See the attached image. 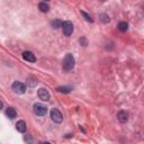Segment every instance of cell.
<instances>
[{"mask_svg":"<svg viewBox=\"0 0 144 144\" xmlns=\"http://www.w3.org/2000/svg\"><path fill=\"white\" fill-rule=\"evenodd\" d=\"M74 58H73V55L70 54V53H68L65 55V58L64 60H63V63H62V66H63V70L64 71H70L72 70L74 68Z\"/></svg>","mask_w":144,"mask_h":144,"instance_id":"cell-1","label":"cell"},{"mask_svg":"<svg viewBox=\"0 0 144 144\" xmlns=\"http://www.w3.org/2000/svg\"><path fill=\"white\" fill-rule=\"evenodd\" d=\"M51 118H52V121H53L54 123L60 124V123H62V121H63V115H62V113L59 109L53 108V109L51 110Z\"/></svg>","mask_w":144,"mask_h":144,"instance_id":"cell-2","label":"cell"},{"mask_svg":"<svg viewBox=\"0 0 144 144\" xmlns=\"http://www.w3.org/2000/svg\"><path fill=\"white\" fill-rule=\"evenodd\" d=\"M11 88H13V90L18 95H23V94H25V91H26V86L19 81H15L13 83V86H11Z\"/></svg>","mask_w":144,"mask_h":144,"instance_id":"cell-3","label":"cell"},{"mask_svg":"<svg viewBox=\"0 0 144 144\" xmlns=\"http://www.w3.org/2000/svg\"><path fill=\"white\" fill-rule=\"evenodd\" d=\"M62 28H63V34L65 36H70V35H72V33H73V24L69 20L63 22L62 23Z\"/></svg>","mask_w":144,"mask_h":144,"instance_id":"cell-4","label":"cell"},{"mask_svg":"<svg viewBox=\"0 0 144 144\" xmlns=\"http://www.w3.org/2000/svg\"><path fill=\"white\" fill-rule=\"evenodd\" d=\"M34 113L37 116H45L47 113V108L42 104H35L34 105Z\"/></svg>","mask_w":144,"mask_h":144,"instance_id":"cell-5","label":"cell"},{"mask_svg":"<svg viewBox=\"0 0 144 144\" xmlns=\"http://www.w3.org/2000/svg\"><path fill=\"white\" fill-rule=\"evenodd\" d=\"M38 97L41 100L43 101H49L50 100V98H51V96H50V92L47 91L46 89H44V88H41V89H38Z\"/></svg>","mask_w":144,"mask_h":144,"instance_id":"cell-6","label":"cell"},{"mask_svg":"<svg viewBox=\"0 0 144 144\" xmlns=\"http://www.w3.org/2000/svg\"><path fill=\"white\" fill-rule=\"evenodd\" d=\"M23 59L25 60V61L32 62V63H34L36 61L35 55L32 53V52H29V51H25V52H24V53H23Z\"/></svg>","mask_w":144,"mask_h":144,"instance_id":"cell-7","label":"cell"},{"mask_svg":"<svg viewBox=\"0 0 144 144\" xmlns=\"http://www.w3.org/2000/svg\"><path fill=\"white\" fill-rule=\"evenodd\" d=\"M117 118L121 123H126L127 121H128V114H127L125 110H121L117 114Z\"/></svg>","mask_w":144,"mask_h":144,"instance_id":"cell-8","label":"cell"},{"mask_svg":"<svg viewBox=\"0 0 144 144\" xmlns=\"http://www.w3.org/2000/svg\"><path fill=\"white\" fill-rule=\"evenodd\" d=\"M16 128H17L18 132H20V133H25L26 132V123L24 121H18L17 124H16Z\"/></svg>","mask_w":144,"mask_h":144,"instance_id":"cell-9","label":"cell"},{"mask_svg":"<svg viewBox=\"0 0 144 144\" xmlns=\"http://www.w3.org/2000/svg\"><path fill=\"white\" fill-rule=\"evenodd\" d=\"M6 115L10 119H14L16 116H17V111H16V109H15V108H13V107H8L7 110H6Z\"/></svg>","mask_w":144,"mask_h":144,"instance_id":"cell-10","label":"cell"},{"mask_svg":"<svg viewBox=\"0 0 144 144\" xmlns=\"http://www.w3.org/2000/svg\"><path fill=\"white\" fill-rule=\"evenodd\" d=\"M38 9L41 10L42 13H47V11L50 10V6L47 5V3H45V1H44V2H39Z\"/></svg>","mask_w":144,"mask_h":144,"instance_id":"cell-11","label":"cell"},{"mask_svg":"<svg viewBox=\"0 0 144 144\" xmlns=\"http://www.w3.org/2000/svg\"><path fill=\"white\" fill-rule=\"evenodd\" d=\"M118 29L121 32H126L127 29H128V24H127L126 22H121L118 24Z\"/></svg>","mask_w":144,"mask_h":144,"instance_id":"cell-12","label":"cell"},{"mask_svg":"<svg viewBox=\"0 0 144 144\" xmlns=\"http://www.w3.org/2000/svg\"><path fill=\"white\" fill-rule=\"evenodd\" d=\"M56 90L59 91V92H63V94H69L70 91L72 90V88H70V87H59V88H56Z\"/></svg>","mask_w":144,"mask_h":144,"instance_id":"cell-13","label":"cell"},{"mask_svg":"<svg viewBox=\"0 0 144 144\" xmlns=\"http://www.w3.org/2000/svg\"><path fill=\"white\" fill-rule=\"evenodd\" d=\"M27 85H28L29 87H35L36 85H37V80H36L35 78H28L27 79Z\"/></svg>","mask_w":144,"mask_h":144,"instance_id":"cell-14","label":"cell"},{"mask_svg":"<svg viewBox=\"0 0 144 144\" xmlns=\"http://www.w3.org/2000/svg\"><path fill=\"white\" fill-rule=\"evenodd\" d=\"M100 20H101L104 24H107V23L110 22V18H109V16H108V15L101 14V15H100Z\"/></svg>","mask_w":144,"mask_h":144,"instance_id":"cell-15","label":"cell"},{"mask_svg":"<svg viewBox=\"0 0 144 144\" xmlns=\"http://www.w3.org/2000/svg\"><path fill=\"white\" fill-rule=\"evenodd\" d=\"M51 24H52V26H53L54 28H60V27H62V22L59 20V19H55V20H53Z\"/></svg>","mask_w":144,"mask_h":144,"instance_id":"cell-16","label":"cell"},{"mask_svg":"<svg viewBox=\"0 0 144 144\" xmlns=\"http://www.w3.org/2000/svg\"><path fill=\"white\" fill-rule=\"evenodd\" d=\"M81 15L83 16V17H85V19H86L87 22H89V23H92V22H94V20H92V18L90 17V15H88V14L86 13V11H81Z\"/></svg>","mask_w":144,"mask_h":144,"instance_id":"cell-17","label":"cell"},{"mask_svg":"<svg viewBox=\"0 0 144 144\" xmlns=\"http://www.w3.org/2000/svg\"><path fill=\"white\" fill-rule=\"evenodd\" d=\"M79 42H80V44H81L82 46H87L88 45V42H87L86 37H81V38L79 39Z\"/></svg>","mask_w":144,"mask_h":144,"instance_id":"cell-18","label":"cell"},{"mask_svg":"<svg viewBox=\"0 0 144 144\" xmlns=\"http://www.w3.org/2000/svg\"><path fill=\"white\" fill-rule=\"evenodd\" d=\"M24 140H25L26 142H32V141H33V137L29 136V135H26V136L24 137Z\"/></svg>","mask_w":144,"mask_h":144,"instance_id":"cell-19","label":"cell"},{"mask_svg":"<svg viewBox=\"0 0 144 144\" xmlns=\"http://www.w3.org/2000/svg\"><path fill=\"white\" fill-rule=\"evenodd\" d=\"M3 107V104H2V101H0V109Z\"/></svg>","mask_w":144,"mask_h":144,"instance_id":"cell-20","label":"cell"},{"mask_svg":"<svg viewBox=\"0 0 144 144\" xmlns=\"http://www.w3.org/2000/svg\"><path fill=\"white\" fill-rule=\"evenodd\" d=\"M44 1H49V0H44Z\"/></svg>","mask_w":144,"mask_h":144,"instance_id":"cell-21","label":"cell"},{"mask_svg":"<svg viewBox=\"0 0 144 144\" xmlns=\"http://www.w3.org/2000/svg\"><path fill=\"white\" fill-rule=\"evenodd\" d=\"M101 1H104V0H101Z\"/></svg>","mask_w":144,"mask_h":144,"instance_id":"cell-22","label":"cell"}]
</instances>
